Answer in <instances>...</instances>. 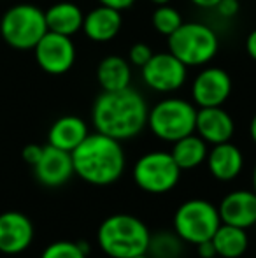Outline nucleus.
<instances>
[{
    "mask_svg": "<svg viewBox=\"0 0 256 258\" xmlns=\"http://www.w3.org/2000/svg\"><path fill=\"white\" fill-rule=\"evenodd\" d=\"M147 104L137 90L102 92L92 109V121L97 132L116 141L137 137L147 125Z\"/></svg>",
    "mask_w": 256,
    "mask_h": 258,
    "instance_id": "1",
    "label": "nucleus"
},
{
    "mask_svg": "<svg viewBox=\"0 0 256 258\" xmlns=\"http://www.w3.org/2000/svg\"><path fill=\"white\" fill-rule=\"evenodd\" d=\"M70 155L74 174L93 186H109L120 181L127 165L121 141L100 132L88 134Z\"/></svg>",
    "mask_w": 256,
    "mask_h": 258,
    "instance_id": "2",
    "label": "nucleus"
},
{
    "mask_svg": "<svg viewBox=\"0 0 256 258\" xmlns=\"http://www.w3.org/2000/svg\"><path fill=\"white\" fill-rule=\"evenodd\" d=\"M151 232L140 218L133 214H113L100 223L97 242L109 258H132L146 255Z\"/></svg>",
    "mask_w": 256,
    "mask_h": 258,
    "instance_id": "3",
    "label": "nucleus"
},
{
    "mask_svg": "<svg viewBox=\"0 0 256 258\" xmlns=\"http://www.w3.org/2000/svg\"><path fill=\"white\" fill-rule=\"evenodd\" d=\"M48 32L44 11L30 4H18L7 9L0 20V35L11 48L27 51Z\"/></svg>",
    "mask_w": 256,
    "mask_h": 258,
    "instance_id": "4",
    "label": "nucleus"
},
{
    "mask_svg": "<svg viewBox=\"0 0 256 258\" xmlns=\"http://www.w3.org/2000/svg\"><path fill=\"white\" fill-rule=\"evenodd\" d=\"M219 48L218 35L204 23H183L168 35V51L178 56L186 67H200L216 56Z\"/></svg>",
    "mask_w": 256,
    "mask_h": 258,
    "instance_id": "5",
    "label": "nucleus"
},
{
    "mask_svg": "<svg viewBox=\"0 0 256 258\" xmlns=\"http://www.w3.org/2000/svg\"><path fill=\"white\" fill-rule=\"evenodd\" d=\"M197 109L183 99L160 100L147 112V126L154 137L165 143H176L195 132Z\"/></svg>",
    "mask_w": 256,
    "mask_h": 258,
    "instance_id": "6",
    "label": "nucleus"
},
{
    "mask_svg": "<svg viewBox=\"0 0 256 258\" xmlns=\"http://www.w3.org/2000/svg\"><path fill=\"white\" fill-rule=\"evenodd\" d=\"M174 232L188 244L209 241L221 225L218 206L204 199H190L183 202L174 213Z\"/></svg>",
    "mask_w": 256,
    "mask_h": 258,
    "instance_id": "7",
    "label": "nucleus"
},
{
    "mask_svg": "<svg viewBox=\"0 0 256 258\" xmlns=\"http://www.w3.org/2000/svg\"><path fill=\"white\" fill-rule=\"evenodd\" d=\"M181 172L170 151H149L135 162L132 176L142 191L151 195L168 194L178 186Z\"/></svg>",
    "mask_w": 256,
    "mask_h": 258,
    "instance_id": "8",
    "label": "nucleus"
},
{
    "mask_svg": "<svg viewBox=\"0 0 256 258\" xmlns=\"http://www.w3.org/2000/svg\"><path fill=\"white\" fill-rule=\"evenodd\" d=\"M186 65L168 53H153L142 67V79L153 92L172 93L179 90L186 81Z\"/></svg>",
    "mask_w": 256,
    "mask_h": 258,
    "instance_id": "9",
    "label": "nucleus"
},
{
    "mask_svg": "<svg viewBox=\"0 0 256 258\" xmlns=\"http://www.w3.org/2000/svg\"><path fill=\"white\" fill-rule=\"evenodd\" d=\"M39 67L51 76H62L75 61V48L70 37L55 32H46L34 48Z\"/></svg>",
    "mask_w": 256,
    "mask_h": 258,
    "instance_id": "10",
    "label": "nucleus"
},
{
    "mask_svg": "<svg viewBox=\"0 0 256 258\" xmlns=\"http://www.w3.org/2000/svg\"><path fill=\"white\" fill-rule=\"evenodd\" d=\"M232 93V79L226 71L209 67L198 72L192 85L193 102L198 107H218L226 102Z\"/></svg>",
    "mask_w": 256,
    "mask_h": 258,
    "instance_id": "11",
    "label": "nucleus"
},
{
    "mask_svg": "<svg viewBox=\"0 0 256 258\" xmlns=\"http://www.w3.org/2000/svg\"><path fill=\"white\" fill-rule=\"evenodd\" d=\"M34 223L20 211H6L0 214V253L20 255L34 242Z\"/></svg>",
    "mask_w": 256,
    "mask_h": 258,
    "instance_id": "12",
    "label": "nucleus"
},
{
    "mask_svg": "<svg viewBox=\"0 0 256 258\" xmlns=\"http://www.w3.org/2000/svg\"><path fill=\"white\" fill-rule=\"evenodd\" d=\"M34 174L39 183L44 184V186H62L74 176L72 155L68 151L58 150V148L48 144V146L42 148L41 158L34 165Z\"/></svg>",
    "mask_w": 256,
    "mask_h": 258,
    "instance_id": "13",
    "label": "nucleus"
},
{
    "mask_svg": "<svg viewBox=\"0 0 256 258\" xmlns=\"http://www.w3.org/2000/svg\"><path fill=\"white\" fill-rule=\"evenodd\" d=\"M195 132L207 144L228 143L235 132V123L232 116L221 107H200L195 119Z\"/></svg>",
    "mask_w": 256,
    "mask_h": 258,
    "instance_id": "14",
    "label": "nucleus"
},
{
    "mask_svg": "<svg viewBox=\"0 0 256 258\" xmlns=\"http://www.w3.org/2000/svg\"><path fill=\"white\" fill-rule=\"evenodd\" d=\"M221 223L249 228L256 225V194L253 190H233L218 206Z\"/></svg>",
    "mask_w": 256,
    "mask_h": 258,
    "instance_id": "15",
    "label": "nucleus"
},
{
    "mask_svg": "<svg viewBox=\"0 0 256 258\" xmlns=\"http://www.w3.org/2000/svg\"><path fill=\"white\" fill-rule=\"evenodd\" d=\"M207 169L216 181L228 183L233 181L244 169V155L235 144L221 143L214 144L212 150L207 153Z\"/></svg>",
    "mask_w": 256,
    "mask_h": 258,
    "instance_id": "16",
    "label": "nucleus"
},
{
    "mask_svg": "<svg viewBox=\"0 0 256 258\" xmlns=\"http://www.w3.org/2000/svg\"><path fill=\"white\" fill-rule=\"evenodd\" d=\"M121 11L113 9L109 6L95 7L93 11H90L88 14H84L82 20V28L84 35L88 39L95 42H107L111 39H114L121 30Z\"/></svg>",
    "mask_w": 256,
    "mask_h": 258,
    "instance_id": "17",
    "label": "nucleus"
},
{
    "mask_svg": "<svg viewBox=\"0 0 256 258\" xmlns=\"http://www.w3.org/2000/svg\"><path fill=\"white\" fill-rule=\"evenodd\" d=\"M88 125L79 116H62L51 125L48 132V144L63 151H72L88 137Z\"/></svg>",
    "mask_w": 256,
    "mask_h": 258,
    "instance_id": "18",
    "label": "nucleus"
},
{
    "mask_svg": "<svg viewBox=\"0 0 256 258\" xmlns=\"http://www.w3.org/2000/svg\"><path fill=\"white\" fill-rule=\"evenodd\" d=\"M44 16L49 32L67 35V37H72L74 34H77L82 28V20H84L82 11L72 2L55 4V6H51L46 11Z\"/></svg>",
    "mask_w": 256,
    "mask_h": 258,
    "instance_id": "19",
    "label": "nucleus"
},
{
    "mask_svg": "<svg viewBox=\"0 0 256 258\" xmlns=\"http://www.w3.org/2000/svg\"><path fill=\"white\" fill-rule=\"evenodd\" d=\"M97 79L104 92H118L128 88L132 81L130 63L118 54H109L97 67Z\"/></svg>",
    "mask_w": 256,
    "mask_h": 258,
    "instance_id": "20",
    "label": "nucleus"
},
{
    "mask_svg": "<svg viewBox=\"0 0 256 258\" xmlns=\"http://www.w3.org/2000/svg\"><path fill=\"white\" fill-rule=\"evenodd\" d=\"M211 241L214 244L216 255L221 258H240L247 251V246H249L246 228L226 223L219 225Z\"/></svg>",
    "mask_w": 256,
    "mask_h": 258,
    "instance_id": "21",
    "label": "nucleus"
},
{
    "mask_svg": "<svg viewBox=\"0 0 256 258\" xmlns=\"http://www.w3.org/2000/svg\"><path fill=\"white\" fill-rule=\"evenodd\" d=\"M207 153V143L195 132L172 143L170 150L172 158L176 160V163H178L181 170L197 169L198 165H202L205 162Z\"/></svg>",
    "mask_w": 256,
    "mask_h": 258,
    "instance_id": "22",
    "label": "nucleus"
},
{
    "mask_svg": "<svg viewBox=\"0 0 256 258\" xmlns=\"http://www.w3.org/2000/svg\"><path fill=\"white\" fill-rule=\"evenodd\" d=\"M183 241L174 230H161L151 234L147 255L151 258H179L183 253Z\"/></svg>",
    "mask_w": 256,
    "mask_h": 258,
    "instance_id": "23",
    "label": "nucleus"
},
{
    "mask_svg": "<svg viewBox=\"0 0 256 258\" xmlns=\"http://www.w3.org/2000/svg\"><path fill=\"white\" fill-rule=\"evenodd\" d=\"M183 25L181 14H179L178 9L170 7L168 4H163V6H156L153 13V27L158 34L161 35H170L178 30Z\"/></svg>",
    "mask_w": 256,
    "mask_h": 258,
    "instance_id": "24",
    "label": "nucleus"
},
{
    "mask_svg": "<svg viewBox=\"0 0 256 258\" xmlns=\"http://www.w3.org/2000/svg\"><path fill=\"white\" fill-rule=\"evenodd\" d=\"M90 253L86 242L74 241H56L46 246L41 258H86Z\"/></svg>",
    "mask_w": 256,
    "mask_h": 258,
    "instance_id": "25",
    "label": "nucleus"
},
{
    "mask_svg": "<svg viewBox=\"0 0 256 258\" xmlns=\"http://www.w3.org/2000/svg\"><path fill=\"white\" fill-rule=\"evenodd\" d=\"M151 56H153V51H151L149 46L144 44V42H137V44H133L128 51V60L132 61L135 67H140V69L149 61Z\"/></svg>",
    "mask_w": 256,
    "mask_h": 258,
    "instance_id": "26",
    "label": "nucleus"
},
{
    "mask_svg": "<svg viewBox=\"0 0 256 258\" xmlns=\"http://www.w3.org/2000/svg\"><path fill=\"white\" fill-rule=\"evenodd\" d=\"M42 148H44V146H39V144H28V146L23 148V151H21V156H23V160L28 163V165L34 167L35 163H37V160L41 158Z\"/></svg>",
    "mask_w": 256,
    "mask_h": 258,
    "instance_id": "27",
    "label": "nucleus"
},
{
    "mask_svg": "<svg viewBox=\"0 0 256 258\" xmlns=\"http://www.w3.org/2000/svg\"><path fill=\"white\" fill-rule=\"evenodd\" d=\"M216 11L221 14L223 18H232L239 13V0H219L216 6Z\"/></svg>",
    "mask_w": 256,
    "mask_h": 258,
    "instance_id": "28",
    "label": "nucleus"
},
{
    "mask_svg": "<svg viewBox=\"0 0 256 258\" xmlns=\"http://www.w3.org/2000/svg\"><path fill=\"white\" fill-rule=\"evenodd\" d=\"M197 248V253L200 258H211V256H216V249H214V244H212V241L209 239V241H202L200 244L195 246Z\"/></svg>",
    "mask_w": 256,
    "mask_h": 258,
    "instance_id": "29",
    "label": "nucleus"
},
{
    "mask_svg": "<svg viewBox=\"0 0 256 258\" xmlns=\"http://www.w3.org/2000/svg\"><path fill=\"white\" fill-rule=\"evenodd\" d=\"M102 6H109L113 9H118V11H123V9H128L130 6H133L135 0H99Z\"/></svg>",
    "mask_w": 256,
    "mask_h": 258,
    "instance_id": "30",
    "label": "nucleus"
},
{
    "mask_svg": "<svg viewBox=\"0 0 256 258\" xmlns=\"http://www.w3.org/2000/svg\"><path fill=\"white\" fill-rule=\"evenodd\" d=\"M246 51L256 61V28H254L253 32H251L249 35H247V39H246Z\"/></svg>",
    "mask_w": 256,
    "mask_h": 258,
    "instance_id": "31",
    "label": "nucleus"
},
{
    "mask_svg": "<svg viewBox=\"0 0 256 258\" xmlns=\"http://www.w3.org/2000/svg\"><path fill=\"white\" fill-rule=\"evenodd\" d=\"M192 2L197 7H200V9H216L219 0H192Z\"/></svg>",
    "mask_w": 256,
    "mask_h": 258,
    "instance_id": "32",
    "label": "nucleus"
},
{
    "mask_svg": "<svg viewBox=\"0 0 256 258\" xmlns=\"http://www.w3.org/2000/svg\"><path fill=\"white\" fill-rule=\"evenodd\" d=\"M249 136H251V139H253V143L256 144V114L253 116V119H251V123H249Z\"/></svg>",
    "mask_w": 256,
    "mask_h": 258,
    "instance_id": "33",
    "label": "nucleus"
},
{
    "mask_svg": "<svg viewBox=\"0 0 256 258\" xmlns=\"http://www.w3.org/2000/svg\"><path fill=\"white\" fill-rule=\"evenodd\" d=\"M251 181H253V191L256 194V165H254V169H253V176H251Z\"/></svg>",
    "mask_w": 256,
    "mask_h": 258,
    "instance_id": "34",
    "label": "nucleus"
},
{
    "mask_svg": "<svg viewBox=\"0 0 256 258\" xmlns=\"http://www.w3.org/2000/svg\"><path fill=\"white\" fill-rule=\"evenodd\" d=\"M151 2H153L154 6H163V4H168L170 0H151Z\"/></svg>",
    "mask_w": 256,
    "mask_h": 258,
    "instance_id": "35",
    "label": "nucleus"
},
{
    "mask_svg": "<svg viewBox=\"0 0 256 258\" xmlns=\"http://www.w3.org/2000/svg\"><path fill=\"white\" fill-rule=\"evenodd\" d=\"M132 258H151L149 255H147V253H146V255H139V256H132Z\"/></svg>",
    "mask_w": 256,
    "mask_h": 258,
    "instance_id": "36",
    "label": "nucleus"
},
{
    "mask_svg": "<svg viewBox=\"0 0 256 258\" xmlns=\"http://www.w3.org/2000/svg\"><path fill=\"white\" fill-rule=\"evenodd\" d=\"M211 258H221V256H218V255H216V256H211Z\"/></svg>",
    "mask_w": 256,
    "mask_h": 258,
    "instance_id": "37",
    "label": "nucleus"
}]
</instances>
